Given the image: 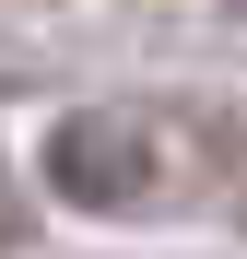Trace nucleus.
Instances as JSON below:
<instances>
[{
	"mask_svg": "<svg viewBox=\"0 0 247 259\" xmlns=\"http://www.w3.org/2000/svg\"><path fill=\"white\" fill-rule=\"evenodd\" d=\"M47 189H59L71 212H141V200L165 189L153 118H130V106H82V118H59V130H47Z\"/></svg>",
	"mask_w": 247,
	"mask_h": 259,
	"instance_id": "1",
	"label": "nucleus"
},
{
	"mask_svg": "<svg viewBox=\"0 0 247 259\" xmlns=\"http://www.w3.org/2000/svg\"><path fill=\"white\" fill-rule=\"evenodd\" d=\"M24 247V200H12V165H0V259Z\"/></svg>",
	"mask_w": 247,
	"mask_h": 259,
	"instance_id": "2",
	"label": "nucleus"
}]
</instances>
